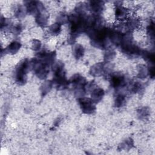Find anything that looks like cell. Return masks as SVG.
Instances as JSON below:
<instances>
[{
	"label": "cell",
	"mask_w": 155,
	"mask_h": 155,
	"mask_svg": "<svg viewBox=\"0 0 155 155\" xmlns=\"http://www.w3.org/2000/svg\"><path fill=\"white\" fill-rule=\"evenodd\" d=\"M87 16L86 13H78L75 12L68 15L70 32L67 42L70 44H73L76 38L82 33L85 32Z\"/></svg>",
	"instance_id": "6da1fadb"
},
{
	"label": "cell",
	"mask_w": 155,
	"mask_h": 155,
	"mask_svg": "<svg viewBox=\"0 0 155 155\" xmlns=\"http://www.w3.org/2000/svg\"><path fill=\"white\" fill-rule=\"evenodd\" d=\"M110 28L103 25L88 32L87 35L90 39L91 44L97 48L106 49L110 41Z\"/></svg>",
	"instance_id": "7a4b0ae2"
},
{
	"label": "cell",
	"mask_w": 155,
	"mask_h": 155,
	"mask_svg": "<svg viewBox=\"0 0 155 155\" xmlns=\"http://www.w3.org/2000/svg\"><path fill=\"white\" fill-rule=\"evenodd\" d=\"M52 67L53 72V83L54 87L58 90L67 88L69 85L64 70V64L61 61H55Z\"/></svg>",
	"instance_id": "3957f363"
},
{
	"label": "cell",
	"mask_w": 155,
	"mask_h": 155,
	"mask_svg": "<svg viewBox=\"0 0 155 155\" xmlns=\"http://www.w3.org/2000/svg\"><path fill=\"white\" fill-rule=\"evenodd\" d=\"M123 53L128 57L133 58L140 56L142 49L133 42L131 32L126 31L122 35L120 45L119 46Z\"/></svg>",
	"instance_id": "277c9868"
},
{
	"label": "cell",
	"mask_w": 155,
	"mask_h": 155,
	"mask_svg": "<svg viewBox=\"0 0 155 155\" xmlns=\"http://www.w3.org/2000/svg\"><path fill=\"white\" fill-rule=\"evenodd\" d=\"M30 68V61L28 59L21 61L15 68V80L19 85H24L27 81V73Z\"/></svg>",
	"instance_id": "5b68a950"
},
{
	"label": "cell",
	"mask_w": 155,
	"mask_h": 155,
	"mask_svg": "<svg viewBox=\"0 0 155 155\" xmlns=\"http://www.w3.org/2000/svg\"><path fill=\"white\" fill-rule=\"evenodd\" d=\"M30 68L39 79L44 80L47 78L49 73V67L46 65L39 59L36 58H33L30 61Z\"/></svg>",
	"instance_id": "8992f818"
},
{
	"label": "cell",
	"mask_w": 155,
	"mask_h": 155,
	"mask_svg": "<svg viewBox=\"0 0 155 155\" xmlns=\"http://www.w3.org/2000/svg\"><path fill=\"white\" fill-rule=\"evenodd\" d=\"M110 83L112 88L116 90H118L127 85V81L125 76L123 73H112L110 76Z\"/></svg>",
	"instance_id": "52a82bcc"
},
{
	"label": "cell",
	"mask_w": 155,
	"mask_h": 155,
	"mask_svg": "<svg viewBox=\"0 0 155 155\" xmlns=\"http://www.w3.org/2000/svg\"><path fill=\"white\" fill-rule=\"evenodd\" d=\"M80 108L82 113L87 114H91L95 112L96 105L95 103L91 98L82 97L78 99Z\"/></svg>",
	"instance_id": "ba28073f"
},
{
	"label": "cell",
	"mask_w": 155,
	"mask_h": 155,
	"mask_svg": "<svg viewBox=\"0 0 155 155\" xmlns=\"http://www.w3.org/2000/svg\"><path fill=\"white\" fill-rule=\"evenodd\" d=\"M56 53L55 51H46L42 50L36 54V58L42 61L48 67H51L53 65L56 60Z\"/></svg>",
	"instance_id": "9c48e42d"
},
{
	"label": "cell",
	"mask_w": 155,
	"mask_h": 155,
	"mask_svg": "<svg viewBox=\"0 0 155 155\" xmlns=\"http://www.w3.org/2000/svg\"><path fill=\"white\" fill-rule=\"evenodd\" d=\"M68 82L72 85L74 90L85 88L87 84L86 79L79 73L74 74L68 80Z\"/></svg>",
	"instance_id": "30bf717a"
},
{
	"label": "cell",
	"mask_w": 155,
	"mask_h": 155,
	"mask_svg": "<svg viewBox=\"0 0 155 155\" xmlns=\"http://www.w3.org/2000/svg\"><path fill=\"white\" fill-rule=\"evenodd\" d=\"M105 3L102 1L93 0L88 2L87 4V9L90 10L93 15H99L104 10Z\"/></svg>",
	"instance_id": "8fae6325"
},
{
	"label": "cell",
	"mask_w": 155,
	"mask_h": 155,
	"mask_svg": "<svg viewBox=\"0 0 155 155\" xmlns=\"http://www.w3.org/2000/svg\"><path fill=\"white\" fill-rule=\"evenodd\" d=\"M123 32H121L116 28H111L109 34V40L114 45L119 46L121 42Z\"/></svg>",
	"instance_id": "7c38bea8"
},
{
	"label": "cell",
	"mask_w": 155,
	"mask_h": 155,
	"mask_svg": "<svg viewBox=\"0 0 155 155\" xmlns=\"http://www.w3.org/2000/svg\"><path fill=\"white\" fill-rule=\"evenodd\" d=\"M105 63L97 62L93 65L89 70V73L93 77H99L104 74Z\"/></svg>",
	"instance_id": "4fadbf2b"
},
{
	"label": "cell",
	"mask_w": 155,
	"mask_h": 155,
	"mask_svg": "<svg viewBox=\"0 0 155 155\" xmlns=\"http://www.w3.org/2000/svg\"><path fill=\"white\" fill-rule=\"evenodd\" d=\"M24 7L26 9L27 13L31 15H36L39 11L38 1H27L24 2Z\"/></svg>",
	"instance_id": "5bb4252c"
},
{
	"label": "cell",
	"mask_w": 155,
	"mask_h": 155,
	"mask_svg": "<svg viewBox=\"0 0 155 155\" xmlns=\"http://www.w3.org/2000/svg\"><path fill=\"white\" fill-rule=\"evenodd\" d=\"M128 10L127 8L122 5L121 4H116L114 14L115 17L117 20L124 21L125 20L128 16Z\"/></svg>",
	"instance_id": "9a60e30c"
},
{
	"label": "cell",
	"mask_w": 155,
	"mask_h": 155,
	"mask_svg": "<svg viewBox=\"0 0 155 155\" xmlns=\"http://www.w3.org/2000/svg\"><path fill=\"white\" fill-rule=\"evenodd\" d=\"M35 22L41 27H45L48 22V15L46 11L39 12L35 15Z\"/></svg>",
	"instance_id": "2e32d148"
},
{
	"label": "cell",
	"mask_w": 155,
	"mask_h": 155,
	"mask_svg": "<svg viewBox=\"0 0 155 155\" xmlns=\"http://www.w3.org/2000/svg\"><path fill=\"white\" fill-rule=\"evenodd\" d=\"M140 25V21L136 17H131L127 19L125 23V27L127 31H130L137 29Z\"/></svg>",
	"instance_id": "e0dca14e"
},
{
	"label": "cell",
	"mask_w": 155,
	"mask_h": 155,
	"mask_svg": "<svg viewBox=\"0 0 155 155\" xmlns=\"http://www.w3.org/2000/svg\"><path fill=\"white\" fill-rule=\"evenodd\" d=\"M104 94L105 91L102 88L96 87L91 91V99L95 104H97L102 101Z\"/></svg>",
	"instance_id": "ac0fdd59"
},
{
	"label": "cell",
	"mask_w": 155,
	"mask_h": 155,
	"mask_svg": "<svg viewBox=\"0 0 155 155\" xmlns=\"http://www.w3.org/2000/svg\"><path fill=\"white\" fill-rule=\"evenodd\" d=\"M21 47V44L16 41L10 42L6 48H4V54H15L18 52Z\"/></svg>",
	"instance_id": "d6986e66"
},
{
	"label": "cell",
	"mask_w": 155,
	"mask_h": 155,
	"mask_svg": "<svg viewBox=\"0 0 155 155\" xmlns=\"http://www.w3.org/2000/svg\"><path fill=\"white\" fill-rule=\"evenodd\" d=\"M140 56H141L148 65H154L155 54L154 52L147 50H142Z\"/></svg>",
	"instance_id": "ffe728a7"
},
{
	"label": "cell",
	"mask_w": 155,
	"mask_h": 155,
	"mask_svg": "<svg viewBox=\"0 0 155 155\" xmlns=\"http://www.w3.org/2000/svg\"><path fill=\"white\" fill-rule=\"evenodd\" d=\"M134 145V141L132 138L128 137L124 140L119 145H118L117 149L119 151H128L133 148Z\"/></svg>",
	"instance_id": "44dd1931"
},
{
	"label": "cell",
	"mask_w": 155,
	"mask_h": 155,
	"mask_svg": "<svg viewBox=\"0 0 155 155\" xmlns=\"http://www.w3.org/2000/svg\"><path fill=\"white\" fill-rule=\"evenodd\" d=\"M53 86V83L52 81L50 80H47L42 83V84L40 87V91L41 96L42 97H44L46 96L52 89Z\"/></svg>",
	"instance_id": "7402d4cb"
},
{
	"label": "cell",
	"mask_w": 155,
	"mask_h": 155,
	"mask_svg": "<svg viewBox=\"0 0 155 155\" xmlns=\"http://www.w3.org/2000/svg\"><path fill=\"white\" fill-rule=\"evenodd\" d=\"M137 77L139 79H143L147 78L148 76V67L145 64H139L137 67Z\"/></svg>",
	"instance_id": "603a6c76"
},
{
	"label": "cell",
	"mask_w": 155,
	"mask_h": 155,
	"mask_svg": "<svg viewBox=\"0 0 155 155\" xmlns=\"http://www.w3.org/2000/svg\"><path fill=\"white\" fill-rule=\"evenodd\" d=\"M150 110L147 107H142L137 110V116L140 120H145L150 116Z\"/></svg>",
	"instance_id": "cb8c5ba5"
},
{
	"label": "cell",
	"mask_w": 155,
	"mask_h": 155,
	"mask_svg": "<svg viewBox=\"0 0 155 155\" xmlns=\"http://www.w3.org/2000/svg\"><path fill=\"white\" fill-rule=\"evenodd\" d=\"M85 53V50L84 47L79 44H76L74 45L73 50V54L74 57L76 59H79L82 58Z\"/></svg>",
	"instance_id": "d4e9b609"
},
{
	"label": "cell",
	"mask_w": 155,
	"mask_h": 155,
	"mask_svg": "<svg viewBox=\"0 0 155 155\" xmlns=\"http://www.w3.org/2000/svg\"><path fill=\"white\" fill-rule=\"evenodd\" d=\"M143 86L142 84L140 83V82L136 81L131 84L129 87V90L130 93L136 94L142 91L143 90Z\"/></svg>",
	"instance_id": "484cf974"
},
{
	"label": "cell",
	"mask_w": 155,
	"mask_h": 155,
	"mask_svg": "<svg viewBox=\"0 0 155 155\" xmlns=\"http://www.w3.org/2000/svg\"><path fill=\"white\" fill-rule=\"evenodd\" d=\"M126 102V96L123 93H119L114 99V106L117 108L122 107Z\"/></svg>",
	"instance_id": "4316f807"
},
{
	"label": "cell",
	"mask_w": 155,
	"mask_h": 155,
	"mask_svg": "<svg viewBox=\"0 0 155 155\" xmlns=\"http://www.w3.org/2000/svg\"><path fill=\"white\" fill-rule=\"evenodd\" d=\"M27 14L26 9L25 7H23L22 5H18L15 10V16L16 18L19 19H22L25 18Z\"/></svg>",
	"instance_id": "83f0119b"
},
{
	"label": "cell",
	"mask_w": 155,
	"mask_h": 155,
	"mask_svg": "<svg viewBox=\"0 0 155 155\" xmlns=\"http://www.w3.org/2000/svg\"><path fill=\"white\" fill-rule=\"evenodd\" d=\"M147 34L148 38L153 42L154 41V23L153 20H151L147 27Z\"/></svg>",
	"instance_id": "f1b7e54d"
},
{
	"label": "cell",
	"mask_w": 155,
	"mask_h": 155,
	"mask_svg": "<svg viewBox=\"0 0 155 155\" xmlns=\"http://www.w3.org/2000/svg\"><path fill=\"white\" fill-rule=\"evenodd\" d=\"M61 25L59 23L56 22L51 24L48 28V31L51 35L57 36L61 31Z\"/></svg>",
	"instance_id": "f546056e"
},
{
	"label": "cell",
	"mask_w": 155,
	"mask_h": 155,
	"mask_svg": "<svg viewBox=\"0 0 155 155\" xmlns=\"http://www.w3.org/2000/svg\"><path fill=\"white\" fill-rule=\"evenodd\" d=\"M116 53L115 51L111 48L107 49L104 56V60L105 63H109L111 62L115 58Z\"/></svg>",
	"instance_id": "4dcf8cb0"
},
{
	"label": "cell",
	"mask_w": 155,
	"mask_h": 155,
	"mask_svg": "<svg viewBox=\"0 0 155 155\" xmlns=\"http://www.w3.org/2000/svg\"><path fill=\"white\" fill-rule=\"evenodd\" d=\"M12 22L10 19H8L7 18H5L3 16H1V30H12Z\"/></svg>",
	"instance_id": "1f68e13d"
},
{
	"label": "cell",
	"mask_w": 155,
	"mask_h": 155,
	"mask_svg": "<svg viewBox=\"0 0 155 155\" xmlns=\"http://www.w3.org/2000/svg\"><path fill=\"white\" fill-rule=\"evenodd\" d=\"M56 22L61 25H64L68 23V15L65 13H60L56 18Z\"/></svg>",
	"instance_id": "d6a6232c"
},
{
	"label": "cell",
	"mask_w": 155,
	"mask_h": 155,
	"mask_svg": "<svg viewBox=\"0 0 155 155\" xmlns=\"http://www.w3.org/2000/svg\"><path fill=\"white\" fill-rule=\"evenodd\" d=\"M42 47V43L39 39H34L31 43V48L34 51H38Z\"/></svg>",
	"instance_id": "836d02e7"
},
{
	"label": "cell",
	"mask_w": 155,
	"mask_h": 155,
	"mask_svg": "<svg viewBox=\"0 0 155 155\" xmlns=\"http://www.w3.org/2000/svg\"><path fill=\"white\" fill-rule=\"evenodd\" d=\"M22 30V27L21 24H17L16 25H15V26H13L11 30L12 33L15 35V36H18L19 35H20V33H21Z\"/></svg>",
	"instance_id": "e575fe53"
},
{
	"label": "cell",
	"mask_w": 155,
	"mask_h": 155,
	"mask_svg": "<svg viewBox=\"0 0 155 155\" xmlns=\"http://www.w3.org/2000/svg\"><path fill=\"white\" fill-rule=\"evenodd\" d=\"M148 76L151 78L154 79L155 76V71H154V65H148Z\"/></svg>",
	"instance_id": "d590c367"
}]
</instances>
